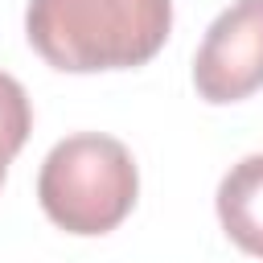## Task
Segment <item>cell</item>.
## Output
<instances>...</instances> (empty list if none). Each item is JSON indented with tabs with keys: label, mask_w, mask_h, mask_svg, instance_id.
Here are the masks:
<instances>
[{
	"label": "cell",
	"mask_w": 263,
	"mask_h": 263,
	"mask_svg": "<svg viewBox=\"0 0 263 263\" xmlns=\"http://www.w3.org/2000/svg\"><path fill=\"white\" fill-rule=\"evenodd\" d=\"M8 160H12V156H8L4 148H0V185H4V173H8Z\"/></svg>",
	"instance_id": "6"
},
{
	"label": "cell",
	"mask_w": 263,
	"mask_h": 263,
	"mask_svg": "<svg viewBox=\"0 0 263 263\" xmlns=\"http://www.w3.org/2000/svg\"><path fill=\"white\" fill-rule=\"evenodd\" d=\"M140 193V173L132 152L99 132L66 136L49 148L37 173V201L53 226L66 234H107L115 230Z\"/></svg>",
	"instance_id": "2"
},
{
	"label": "cell",
	"mask_w": 263,
	"mask_h": 263,
	"mask_svg": "<svg viewBox=\"0 0 263 263\" xmlns=\"http://www.w3.org/2000/svg\"><path fill=\"white\" fill-rule=\"evenodd\" d=\"M218 222L230 242L263 259V152L242 156L218 185Z\"/></svg>",
	"instance_id": "4"
},
{
	"label": "cell",
	"mask_w": 263,
	"mask_h": 263,
	"mask_svg": "<svg viewBox=\"0 0 263 263\" xmlns=\"http://www.w3.org/2000/svg\"><path fill=\"white\" fill-rule=\"evenodd\" d=\"M193 86L205 103H238L263 86V0H234L205 29Z\"/></svg>",
	"instance_id": "3"
},
{
	"label": "cell",
	"mask_w": 263,
	"mask_h": 263,
	"mask_svg": "<svg viewBox=\"0 0 263 263\" xmlns=\"http://www.w3.org/2000/svg\"><path fill=\"white\" fill-rule=\"evenodd\" d=\"M29 127H33V107H29L25 86L0 70V148L16 156L29 140Z\"/></svg>",
	"instance_id": "5"
},
{
	"label": "cell",
	"mask_w": 263,
	"mask_h": 263,
	"mask_svg": "<svg viewBox=\"0 0 263 263\" xmlns=\"http://www.w3.org/2000/svg\"><path fill=\"white\" fill-rule=\"evenodd\" d=\"M173 0H29V45L66 74L132 70L160 53Z\"/></svg>",
	"instance_id": "1"
}]
</instances>
